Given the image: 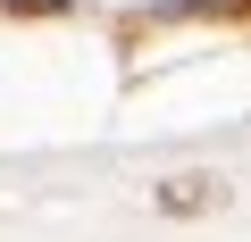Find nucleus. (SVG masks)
<instances>
[{
	"mask_svg": "<svg viewBox=\"0 0 251 242\" xmlns=\"http://www.w3.org/2000/svg\"><path fill=\"white\" fill-rule=\"evenodd\" d=\"M209 200H218L209 176H176V184H159V209H176V217H184V209H209Z\"/></svg>",
	"mask_w": 251,
	"mask_h": 242,
	"instance_id": "1",
	"label": "nucleus"
},
{
	"mask_svg": "<svg viewBox=\"0 0 251 242\" xmlns=\"http://www.w3.org/2000/svg\"><path fill=\"white\" fill-rule=\"evenodd\" d=\"M9 9H50V17H59V9H67V0H9Z\"/></svg>",
	"mask_w": 251,
	"mask_h": 242,
	"instance_id": "2",
	"label": "nucleus"
}]
</instances>
